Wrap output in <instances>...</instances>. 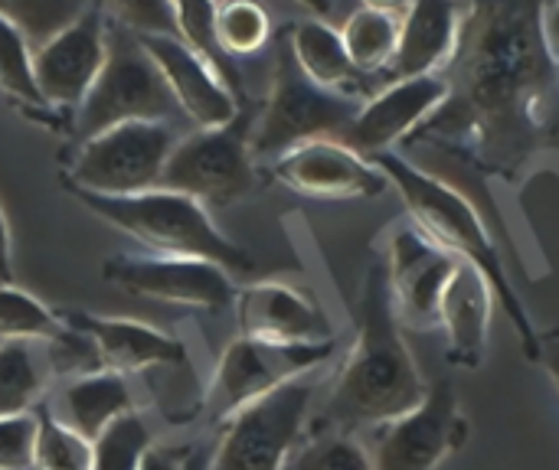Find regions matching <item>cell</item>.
Here are the masks:
<instances>
[{
	"label": "cell",
	"mask_w": 559,
	"mask_h": 470,
	"mask_svg": "<svg viewBox=\"0 0 559 470\" xmlns=\"http://www.w3.org/2000/svg\"><path fill=\"white\" fill-rule=\"evenodd\" d=\"M544 13L540 0H468L449 98L419 128L426 141L478 160L485 173L518 177L544 141L559 69Z\"/></svg>",
	"instance_id": "obj_1"
},
{
	"label": "cell",
	"mask_w": 559,
	"mask_h": 470,
	"mask_svg": "<svg viewBox=\"0 0 559 470\" xmlns=\"http://www.w3.org/2000/svg\"><path fill=\"white\" fill-rule=\"evenodd\" d=\"M429 383L423 379L393 308L386 262H373L357 308V340L331 386L314 432L360 435L416 409Z\"/></svg>",
	"instance_id": "obj_2"
},
{
	"label": "cell",
	"mask_w": 559,
	"mask_h": 470,
	"mask_svg": "<svg viewBox=\"0 0 559 470\" xmlns=\"http://www.w3.org/2000/svg\"><path fill=\"white\" fill-rule=\"evenodd\" d=\"M373 160L386 180L400 190L413 226L442 252H449L452 258H459L462 265H472L491 288L495 304H501V311L508 314L511 327L518 330L521 340V353L527 363L537 366V353H540V330L534 327L524 301L518 298V291L508 281L501 252L495 249L478 209L472 206V200L459 190H452L445 180L419 170L413 160L400 157L396 150H383L367 157Z\"/></svg>",
	"instance_id": "obj_3"
},
{
	"label": "cell",
	"mask_w": 559,
	"mask_h": 470,
	"mask_svg": "<svg viewBox=\"0 0 559 470\" xmlns=\"http://www.w3.org/2000/svg\"><path fill=\"white\" fill-rule=\"evenodd\" d=\"M72 196L98 219L134 236L141 245H147L157 255L203 258L226 268L229 275H252L255 268L252 255L216 229L206 206L183 193L157 186L134 196H98L79 190H72Z\"/></svg>",
	"instance_id": "obj_4"
},
{
	"label": "cell",
	"mask_w": 559,
	"mask_h": 470,
	"mask_svg": "<svg viewBox=\"0 0 559 470\" xmlns=\"http://www.w3.org/2000/svg\"><path fill=\"white\" fill-rule=\"evenodd\" d=\"M364 101L354 95H341L331 88H321L311 82L301 65L295 62V52L288 46V33L278 36L275 49V69H272V92L265 105L255 111L249 150L252 157L278 160L295 144L314 141V137H334L344 141L357 111Z\"/></svg>",
	"instance_id": "obj_5"
},
{
	"label": "cell",
	"mask_w": 559,
	"mask_h": 470,
	"mask_svg": "<svg viewBox=\"0 0 559 470\" xmlns=\"http://www.w3.org/2000/svg\"><path fill=\"white\" fill-rule=\"evenodd\" d=\"M105 65L88 95L75 108L72 141L82 144L124 121H174L183 118L160 69L141 46V39L121 23H105Z\"/></svg>",
	"instance_id": "obj_6"
},
{
	"label": "cell",
	"mask_w": 559,
	"mask_h": 470,
	"mask_svg": "<svg viewBox=\"0 0 559 470\" xmlns=\"http://www.w3.org/2000/svg\"><path fill=\"white\" fill-rule=\"evenodd\" d=\"M180 141L174 121H124L75 144L66 190L98 196H134L160 186L167 157Z\"/></svg>",
	"instance_id": "obj_7"
},
{
	"label": "cell",
	"mask_w": 559,
	"mask_h": 470,
	"mask_svg": "<svg viewBox=\"0 0 559 470\" xmlns=\"http://www.w3.org/2000/svg\"><path fill=\"white\" fill-rule=\"evenodd\" d=\"M255 108L242 105L223 128H197L183 134L164 167L160 190L183 193L203 206H229L255 186V157L249 150Z\"/></svg>",
	"instance_id": "obj_8"
},
{
	"label": "cell",
	"mask_w": 559,
	"mask_h": 470,
	"mask_svg": "<svg viewBox=\"0 0 559 470\" xmlns=\"http://www.w3.org/2000/svg\"><path fill=\"white\" fill-rule=\"evenodd\" d=\"M314 402V386L301 376L282 389L249 402L223 422L210 470H285L301 445Z\"/></svg>",
	"instance_id": "obj_9"
},
{
	"label": "cell",
	"mask_w": 559,
	"mask_h": 470,
	"mask_svg": "<svg viewBox=\"0 0 559 470\" xmlns=\"http://www.w3.org/2000/svg\"><path fill=\"white\" fill-rule=\"evenodd\" d=\"M360 435L367 438L364 448L373 470H436L465 448L468 419L459 406L455 386L439 379L426 389L416 409Z\"/></svg>",
	"instance_id": "obj_10"
},
{
	"label": "cell",
	"mask_w": 559,
	"mask_h": 470,
	"mask_svg": "<svg viewBox=\"0 0 559 470\" xmlns=\"http://www.w3.org/2000/svg\"><path fill=\"white\" fill-rule=\"evenodd\" d=\"M331 357L334 344H269L239 337L223 350L216 363V376L206 396V415H213V422H226L249 402L308 376Z\"/></svg>",
	"instance_id": "obj_11"
},
{
	"label": "cell",
	"mask_w": 559,
	"mask_h": 470,
	"mask_svg": "<svg viewBox=\"0 0 559 470\" xmlns=\"http://www.w3.org/2000/svg\"><path fill=\"white\" fill-rule=\"evenodd\" d=\"M102 278L128 294L203 308V311H226L236 304L233 275L203 258H177V255H115L102 265Z\"/></svg>",
	"instance_id": "obj_12"
},
{
	"label": "cell",
	"mask_w": 559,
	"mask_h": 470,
	"mask_svg": "<svg viewBox=\"0 0 559 470\" xmlns=\"http://www.w3.org/2000/svg\"><path fill=\"white\" fill-rule=\"evenodd\" d=\"M459 265V258L432 245L413 222L396 226L386 255V278L403 330L439 327V304Z\"/></svg>",
	"instance_id": "obj_13"
},
{
	"label": "cell",
	"mask_w": 559,
	"mask_h": 470,
	"mask_svg": "<svg viewBox=\"0 0 559 470\" xmlns=\"http://www.w3.org/2000/svg\"><path fill=\"white\" fill-rule=\"evenodd\" d=\"M272 173L295 193L318 200H373L390 186L373 160L334 137L295 144L272 164Z\"/></svg>",
	"instance_id": "obj_14"
},
{
	"label": "cell",
	"mask_w": 559,
	"mask_h": 470,
	"mask_svg": "<svg viewBox=\"0 0 559 470\" xmlns=\"http://www.w3.org/2000/svg\"><path fill=\"white\" fill-rule=\"evenodd\" d=\"M105 10L92 3L72 26L33 49V79L49 108H79L105 65Z\"/></svg>",
	"instance_id": "obj_15"
},
{
	"label": "cell",
	"mask_w": 559,
	"mask_h": 470,
	"mask_svg": "<svg viewBox=\"0 0 559 470\" xmlns=\"http://www.w3.org/2000/svg\"><path fill=\"white\" fill-rule=\"evenodd\" d=\"M449 98V79L445 75H416L386 82L377 95H370L344 144H350L357 154L373 157L383 150H393L396 144L409 141Z\"/></svg>",
	"instance_id": "obj_16"
},
{
	"label": "cell",
	"mask_w": 559,
	"mask_h": 470,
	"mask_svg": "<svg viewBox=\"0 0 559 470\" xmlns=\"http://www.w3.org/2000/svg\"><path fill=\"white\" fill-rule=\"evenodd\" d=\"M138 39L154 59V65L160 69L180 115L190 124L223 128L239 115L242 105H236L233 88L187 43H180L177 36H138Z\"/></svg>",
	"instance_id": "obj_17"
},
{
	"label": "cell",
	"mask_w": 559,
	"mask_h": 470,
	"mask_svg": "<svg viewBox=\"0 0 559 470\" xmlns=\"http://www.w3.org/2000/svg\"><path fill=\"white\" fill-rule=\"evenodd\" d=\"M239 337L269 344H334L328 314L282 281H259L236 294Z\"/></svg>",
	"instance_id": "obj_18"
},
{
	"label": "cell",
	"mask_w": 559,
	"mask_h": 470,
	"mask_svg": "<svg viewBox=\"0 0 559 470\" xmlns=\"http://www.w3.org/2000/svg\"><path fill=\"white\" fill-rule=\"evenodd\" d=\"M69 330L92 340L102 370L111 373H141L147 366H187V347L157 327L124 321V317H98L92 311H59L56 314Z\"/></svg>",
	"instance_id": "obj_19"
},
{
	"label": "cell",
	"mask_w": 559,
	"mask_h": 470,
	"mask_svg": "<svg viewBox=\"0 0 559 470\" xmlns=\"http://www.w3.org/2000/svg\"><path fill=\"white\" fill-rule=\"evenodd\" d=\"M465 7L459 0H413L400 20V46L386 69V82L439 75L459 49Z\"/></svg>",
	"instance_id": "obj_20"
},
{
	"label": "cell",
	"mask_w": 559,
	"mask_h": 470,
	"mask_svg": "<svg viewBox=\"0 0 559 470\" xmlns=\"http://www.w3.org/2000/svg\"><path fill=\"white\" fill-rule=\"evenodd\" d=\"M491 308H495V294L488 281L472 265H459L439 304V327L449 337L445 357L452 366L481 370L488 327H491Z\"/></svg>",
	"instance_id": "obj_21"
},
{
	"label": "cell",
	"mask_w": 559,
	"mask_h": 470,
	"mask_svg": "<svg viewBox=\"0 0 559 470\" xmlns=\"http://www.w3.org/2000/svg\"><path fill=\"white\" fill-rule=\"evenodd\" d=\"M128 412H134V399L124 376L111 370H98L66 383V389L59 393L56 419L72 432H79L82 438L95 442L108 425H115Z\"/></svg>",
	"instance_id": "obj_22"
},
{
	"label": "cell",
	"mask_w": 559,
	"mask_h": 470,
	"mask_svg": "<svg viewBox=\"0 0 559 470\" xmlns=\"http://www.w3.org/2000/svg\"><path fill=\"white\" fill-rule=\"evenodd\" d=\"M285 33H288L295 62L301 65V72L311 82H318L321 88L341 92V95H354L360 88L364 72L350 62L341 29L328 26L324 20H301V23H292V29H285Z\"/></svg>",
	"instance_id": "obj_23"
},
{
	"label": "cell",
	"mask_w": 559,
	"mask_h": 470,
	"mask_svg": "<svg viewBox=\"0 0 559 470\" xmlns=\"http://www.w3.org/2000/svg\"><path fill=\"white\" fill-rule=\"evenodd\" d=\"M49 340H3L0 344V419L33 412L52 383Z\"/></svg>",
	"instance_id": "obj_24"
},
{
	"label": "cell",
	"mask_w": 559,
	"mask_h": 470,
	"mask_svg": "<svg viewBox=\"0 0 559 470\" xmlns=\"http://www.w3.org/2000/svg\"><path fill=\"white\" fill-rule=\"evenodd\" d=\"M341 39H344L350 62L364 75L386 72L396 56V46H400V16L360 7L341 26Z\"/></svg>",
	"instance_id": "obj_25"
},
{
	"label": "cell",
	"mask_w": 559,
	"mask_h": 470,
	"mask_svg": "<svg viewBox=\"0 0 559 470\" xmlns=\"http://www.w3.org/2000/svg\"><path fill=\"white\" fill-rule=\"evenodd\" d=\"M170 10H174L177 39L187 43L203 62H210L236 95L239 92L236 62L219 49V39H216V10H219V3L216 0H170Z\"/></svg>",
	"instance_id": "obj_26"
},
{
	"label": "cell",
	"mask_w": 559,
	"mask_h": 470,
	"mask_svg": "<svg viewBox=\"0 0 559 470\" xmlns=\"http://www.w3.org/2000/svg\"><path fill=\"white\" fill-rule=\"evenodd\" d=\"M92 3L95 0H0V20H7L29 49H39L72 26Z\"/></svg>",
	"instance_id": "obj_27"
},
{
	"label": "cell",
	"mask_w": 559,
	"mask_h": 470,
	"mask_svg": "<svg viewBox=\"0 0 559 470\" xmlns=\"http://www.w3.org/2000/svg\"><path fill=\"white\" fill-rule=\"evenodd\" d=\"M36 445L29 470H92V442L36 406Z\"/></svg>",
	"instance_id": "obj_28"
},
{
	"label": "cell",
	"mask_w": 559,
	"mask_h": 470,
	"mask_svg": "<svg viewBox=\"0 0 559 470\" xmlns=\"http://www.w3.org/2000/svg\"><path fill=\"white\" fill-rule=\"evenodd\" d=\"M272 36V20L255 0H223L216 10L219 49L236 62L239 56H255Z\"/></svg>",
	"instance_id": "obj_29"
},
{
	"label": "cell",
	"mask_w": 559,
	"mask_h": 470,
	"mask_svg": "<svg viewBox=\"0 0 559 470\" xmlns=\"http://www.w3.org/2000/svg\"><path fill=\"white\" fill-rule=\"evenodd\" d=\"M66 324L16 285H0V344L3 340H59Z\"/></svg>",
	"instance_id": "obj_30"
},
{
	"label": "cell",
	"mask_w": 559,
	"mask_h": 470,
	"mask_svg": "<svg viewBox=\"0 0 559 470\" xmlns=\"http://www.w3.org/2000/svg\"><path fill=\"white\" fill-rule=\"evenodd\" d=\"M151 445L147 422L138 412H128L92 442V470H141Z\"/></svg>",
	"instance_id": "obj_31"
},
{
	"label": "cell",
	"mask_w": 559,
	"mask_h": 470,
	"mask_svg": "<svg viewBox=\"0 0 559 470\" xmlns=\"http://www.w3.org/2000/svg\"><path fill=\"white\" fill-rule=\"evenodd\" d=\"M285 470H373V465L357 435L314 432L311 442L292 451Z\"/></svg>",
	"instance_id": "obj_32"
},
{
	"label": "cell",
	"mask_w": 559,
	"mask_h": 470,
	"mask_svg": "<svg viewBox=\"0 0 559 470\" xmlns=\"http://www.w3.org/2000/svg\"><path fill=\"white\" fill-rule=\"evenodd\" d=\"M0 92L26 108H49L33 79V49L7 20H0Z\"/></svg>",
	"instance_id": "obj_33"
},
{
	"label": "cell",
	"mask_w": 559,
	"mask_h": 470,
	"mask_svg": "<svg viewBox=\"0 0 559 470\" xmlns=\"http://www.w3.org/2000/svg\"><path fill=\"white\" fill-rule=\"evenodd\" d=\"M108 20L121 23L134 36H177L170 0H95Z\"/></svg>",
	"instance_id": "obj_34"
},
{
	"label": "cell",
	"mask_w": 559,
	"mask_h": 470,
	"mask_svg": "<svg viewBox=\"0 0 559 470\" xmlns=\"http://www.w3.org/2000/svg\"><path fill=\"white\" fill-rule=\"evenodd\" d=\"M33 445H36V412L0 419V470L33 468Z\"/></svg>",
	"instance_id": "obj_35"
},
{
	"label": "cell",
	"mask_w": 559,
	"mask_h": 470,
	"mask_svg": "<svg viewBox=\"0 0 559 470\" xmlns=\"http://www.w3.org/2000/svg\"><path fill=\"white\" fill-rule=\"evenodd\" d=\"M190 448H164V445H151L144 461H141V470H183V461H187Z\"/></svg>",
	"instance_id": "obj_36"
},
{
	"label": "cell",
	"mask_w": 559,
	"mask_h": 470,
	"mask_svg": "<svg viewBox=\"0 0 559 470\" xmlns=\"http://www.w3.org/2000/svg\"><path fill=\"white\" fill-rule=\"evenodd\" d=\"M537 363L544 366V373L550 376V383L557 386L559 393V330H544L540 334V353Z\"/></svg>",
	"instance_id": "obj_37"
},
{
	"label": "cell",
	"mask_w": 559,
	"mask_h": 470,
	"mask_svg": "<svg viewBox=\"0 0 559 470\" xmlns=\"http://www.w3.org/2000/svg\"><path fill=\"white\" fill-rule=\"evenodd\" d=\"M0 285H13V245H10V226L0 209Z\"/></svg>",
	"instance_id": "obj_38"
},
{
	"label": "cell",
	"mask_w": 559,
	"mask_h": 470,
	"mask_svg": "<svg viewBox=\"0 0 559 470\" xmlns=\"http://www.w3.org/2000/svg\"><path fill=\"white\" fill-rule=\"evenodd\" d=\"M544 29H547V43H550L554 56L559 59V0L554 7H547V13H544Z\"/></svg>",
	"instance_id": "obj_39"
},
{
	"label": "cell",
	"mask_w": 559,
	"mask_h": 470,
	"mask_svg": "<svg viewBox=\"0 0 559 470\" xmlns=\"http://www.w3.org/2000/svg\"><path fill=\"white\" fill-rule=\"evenodd\" d=\"M413 0H364V7L370 10H383V13H393V16H403L409 10Z\"/></svg>",
	"instance_id": "obj_40"
},
{
	"label": "cell",
	"mask_w": 559,
	"mask_h": 470,
	"mask_svg": "<svg viewBox=\"0 0 559 470\" xmlns=\"http://www.w3.org/2000/svg\"><path fill=\"white\" fill-rule=\"evenodd\" d=\"M298 7H305L308 13H314V20H324V16H331V10H334V0H295Z\"/></svg>",
	"instance_id": "obj_41"
},
{
	"label": "cell",
	"mask_w": 559,
	"mask_h": 470,
	"mask_svg": "<svg viewBox=\"0 0 559 470\" xmlns=\"http://www.w3.org/2000/svg\"><path fill=\"white\" fill-rule=\"evenodd\" d=\"M183 470H210V451L206 448H190Z\"/></svg>",
	"instance_id": "obj_42"
}]
</instances>
